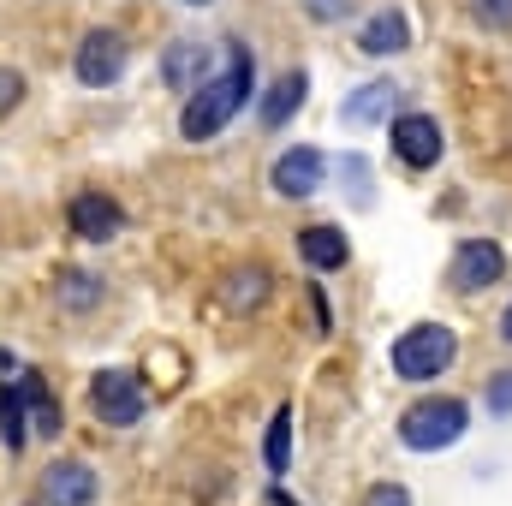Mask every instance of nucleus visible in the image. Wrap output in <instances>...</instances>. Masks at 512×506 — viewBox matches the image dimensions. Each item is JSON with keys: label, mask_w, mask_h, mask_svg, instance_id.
<instances>
[{"label": "nucleus", "mask_w": 512, "mask_h": 506, "mask_svg": "<svg viewBox=\"0 0 512 506\" xmlns=\"http://www.w3.org/2000/svg\"><path fill=\"white\" fill-rule=\"evenodd\" d=\"M245 96H251V54H245L239 42H227V72L191 90V102H185V114H179V131H185L191 143L215 137V131L245 108Z\"/></svg>", "instance_id": "obj_1"}, {"label": "nucleus", "mask_w": 512, "mask_h": 506, "mask_svg": "<svg viewBox=\"0 0 512 506\" xmlns=\"http://www.w3.org/2000/svg\"><path fill=\"white\" fill-rule=\"evenodd\" d=\"M465 423H471L465 399H417V405L399 417V441H405L411 453H441V447H453V441L465 435Z\"/></svg>", "instance_id": "obj_2"}, {"label": "nucleus", "mask_w": 512, "mask_h": 506, "mask_svg": "<svg viewBox=\"0 0 512 506\" xmlns=\"http://www.w3.org/2000/svg\"><path fill=\"white\" fill-rule=\"evenodd\" d=\"M453 358H459V340H453V328H441V322H417V328L399 334V346H393V370H399V381L441 376Z\"/></svg>", "instance_id": "obj_3"}, {"label": "nucleus", "mask_w": 512, "mask_h": 506, "mask_svg": "<svg viewBox=\"0 0 512 506\" xmlns=\"http://www.w3.org/2000/svg\"><path fill=\"white\" fill-rule=\"evenodd\" d=\"M90 405H96L102 423L126 429V423L143 417V387H137V376H126V370H102V376L90 381Z\"/></svg>", "instance_id": "obj_4"}, {"label": "nucleus", "mask_w": 512, "mask_h": 506, "mask_svg": "<svg viewBox=\"0 0 512 506\" xmlns=\"http://www.w3.org/2000/svg\"><path fill=\"white\" fill-rule=\"evenodd\" d=\"M78 78L90 84V90H108L120 72H126V36H114V30H90L84 42H78Z\"/></svg>", "instance_id": "obj_5"}, {"label": "nucleus", "mask_w": 512, "mask_h": 506, "mask_svg": "<svg viewBox=\"0 0 512 506\" xmlns=\"http://www.w3.org/2000/svg\"><path fill=\"white\" fill-rule=\"evenodd\" d=\"M507 274V251L495 245V239H465L459 251H453V286L459 292H483V286H495Z\"/></svg>", "instance_id": "obj_6"}, {"label": "nucleus", "mask_w": 512, "mask_h": 506, "mask_svg": "<svg viewBox=\"0 0 512 506\" xmlns=\"http://www.w3.org/2000/svg\"><path fill=\"white\" fill-rule=\"evenodd\" d=\"M322 173H328V155L298 143V149H286L274 161V191L280 197H310V191H322Z\"/></svg>", "instance_id": "obj_7"}, {"label": "nucleus", "mask_w": 512, "mask_h": 506, "mask_svg": "<svg viewBox=\"0 0 512 506\" xmlns=\"http://www.w3.org/2000/svg\"><path fill=\"white\" fill-rule=\"evenodd\" d=\"M393 155H399L405 167H435V161H441V126H435L429 114L393 120Z\"/></svg>", "instance_id": "obj_8"}, {"label": "nucleus", "mask_w": 512, "mask_h": 506, "mask_svg": "<svg viewBox=\"0 0 512 506\" xmlns=\"http://www.w3.org/2000/svg\"><path fill=\"white\" fill-rule=\"evenodd\" d=\"M120 227H126V215H120L114 197H102V191H78V197H72V233H78V239H96V245H102V239H114Z\"/></svg>", "instance_id": "obj_9"}, {"label": "nucleus", "mask_w": 512, "mask_h": 506, "mask_svg": "<svg viewBox=\"0 0 512 506\" xmlns=\"http://www.w3.org/2000/svg\"><path fill=\"white\" fill-rule=\"evenodd\" d=\"M96 501V471L90 465H48L42 471V506H90Z\"/></svg>", "instance_id": "obj_10"}, {"label": "nucleus", "mask_w": 512, "mask_h": 506, "mask_svg": "<svg viewBox=\"0 0 512 506\" xmlns=\"http://www.w3.org/2000/svg\"><path fill=\"white\" fill-rule=\"evenodd\" d=\"M405 42H411V24H405V12H399V6L376 12V18L358 30V48H364V54H399Z\"/></svg>", "instance_id": "obj_11"}, {"label": "nucleus", "mask_w": 512, "mask_h": 506, "mask_svg": "<svg viewBox=\"0 0 512 506\" xmlns=\"http://www.w3.org/2000/svg\"><path fill=\"white\" fill-rule=\"evenodd\" d=\"M298 256H304L310 268H322V274H328V268H340V262L352 256V245H346V233H340V227H304V233H298Z\"/></svg>", "instance_id": "obj_12"}, {"label": "nucleus", "mask_w": 512, "mask_h": 506, "mask_svg": "<svg viewBox=\"0 0 512 506\" xmlns=\"http://www.w3.org/2000/svg\"><path fill=\"white\" fill-rule=\"evenodd\" d=\"M161 72H167V84H173V90H185V96H191L197 84H209V48L179 42V48L167 54V66H161Z\"/></svg>", "instance_id": "obj_13"}, {"label": "nucleus", "mask_w": 512, "mask_h": 506, "mask_svg": "<svg viewBox=\"0 0 512 506\" xmlns=\"http://www.w3.org/2000/svg\"><path fill=\"white\" fill-rule=\"evenodd\" d=\"M298 102H304V72H280V78L268 84V102H262V126H286V120L298 114Z\"/></svg>", "instance_id": "obj_14"}, {"label": "nucleus", "mask_w": 512, "mask_h": 506, "mask_svg": "<svg viewBox=\"0 0 512 506\" xmlns=\"http://www.w3.org/2000/svg\"><path fill=\"white\" fill-rule=\"evenodd\" d=\"M393 96H399V90H393L387 78H376V84H364V90H358L340 114H346V126H376L387 108H393Z\"/></svg>", "instance_id": "obj_15"}, {"label": "nucleus", "mask_w": 512, "mask_h": 506, "mask_svg": "<svg viewBox=\"0 0 512 506\" xmlns=\"http://www.w3.org/2000/svg\"><path fill=\"white\" fill-rule=\"evenodd\" d=\"M18 393H24V411L36 417V435H60V411H54V399H48V387H42L36 370L18 376Z\"/></svg>", "instance_id": "obj_16"}, {"label": "nucleus", "mask_w": 512, "mask_h": 506, "mask_svg": "<svg viewBox=\"0 0 512 506\" xmlns=\"http://www.w3.org/2000/svg\"><path fill=\"white\" fill-rule=\"evenodd\" d=\"M221 298H227V310H256L268 298V268H233Z\"/></svg>", "instance_id": "obj_17"}, {"label": "nucleus", "mask_w": 512, "mask_h": 506, "mask_svg": "<svg viewBox=\"0 0 512 506\" xmlns=\"http://www.w3.org/2000/svg\"><path fill=\"white\" fill-rule=\"evenodd\" d=\"M24 429H30V411H24V393H18V381H6L0 387V441L18 453L24 447Z\"/></svg>", "instance_id": "obj_18"}, {"label": "nucleus", "mask_w": 512, "mask_h": 506, "mask_svg": "<svg viewBox=\"0 0 512 506\" xmlns=\"http://www.w3.org/2000/svg\"><path fill=\"white\" fill-rule=\"evenodd\" d=\"M286 465H292V411L280 405V411H274V423H268V471H274V477H286Z\"/></svg>", "instance_id": "obj_19"}, {"label": "nucleus", "mask_w": 512, "mask_h": 506, "mask_svg": "<svg viewBox=\"0 0 512 506\" xmlns=\"http://www.w3.org/2000/svg\"><path fill=\"white\" fill-rule=\"evenodd\" d=\"M96 298H102L96 274H66V280H60V304H72V310H90Z\"/></svg>", "instance_id": "obj_20"}, {"label": "nucleus", "mask_w": 512, "mask_h": 506, "mask_svg": "<svg viewBox=\"0 0 512 506\" xmlns=\"http://www.w3.org/2000/svg\"><path fill=\"white\" fill-rule=\"evenodd\" d=\"M471 12L495 30H512V0H471Z\"/></svg>", "instance_id": "obj_21"}, {"label": "nucleus", "mask_w": 512, "mask_h": 506, "mask_svg": "<svg viewBox=\"0 0 512 506\" xmlns=\"http://www.w3.org/2000/svg\"><path fill=\"white\" fill-rule=\"evenodd\" d=\"M18 96H24V78H18V72H6V66H0V120H6V114H12V108H18Z\"/></svg>", "instance_id": "obj_22"}, {"label": "nucleus", "mask_w": 512, "mask_h": 506, "mask_svg": "<svg viewBox=\"0 0 512 506\" xmlns=\"http://www.w3.org/2000/svg\"><path fill=\"white\" fill-rule=\"evenodd\" d=\"M364 506H411V495H405L399 483H376V489L364 495Z\"/></svg>", "instance_id": "obj_23"}, {"label": "nucleus", "mask_w": 512, "mask_h": 506, "mask_svg": "<svg viewBox=\"0 0 512 506\" xmlns=\"http://www.w3.org/2000/svg\"><path fill=\"white\" fill-rule=\"evenodd\" d=\"M489 405H495V411H512V376H495V387H489Z\"/></svg>", "instance_id": "obj_24"}, {"label": "nucleus", "mask_w": 512, "mask_h": 506, "mask_svg": "<svg viewBox=\"0 0 512 506\" xmlns=\"http://www.w3.org/2000/svg\"><path fill=\"white\" fill-rule=\"evenodd\" d=\"M501 340H512V304H507V316H501Z\"/></svg>", "instance_id": "obj_25"}, {"label": "nucleus", "mask_w": 512, "mask_h": 506, "mask_svg": "<svg viewBox=\"0 0 512 506\" xmlns=\"http://www.w3.org/2000/svg\"><path fill=\"white\" fill-rule=\"evenodd\" d=\"M185 6H203V0H185Z\"/></svg>", "instance_id": "obj_26"}]
</instances>
